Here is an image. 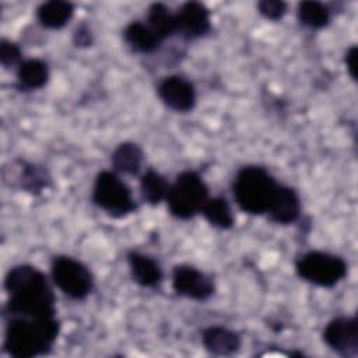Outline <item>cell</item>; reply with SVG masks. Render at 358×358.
I'll list each match as a JSON object with an SVG mask.
<instances>
[{
	"label": "cell",
	"mask_w": 358,
	"mask_h": 358,
	"mask_svg": "<svg viewBox=\"0 0 358 358\" xmlns=\"http://www.w3.org/2000/svg\"><path fill=\"white\" fill-rule=\"evenodd\" d=\"M295 271L301 280L309 284L331 288L345 278L348 266L341 256L310 250L296 259Z\"/></svg>",
	"instance_id": "cell-6"
},
{
	"label": "cell",
	"mask_w": 358,
	"mask_h": 358,
	"mask_svg": "<svg viewBox=\"0 0 358 358\" xmlns=\"http://www.w3.org/2000/svg\"><path fill=\"white\" fill-rule=\"evenodd\" d=\"M301 199L295 189L280 185L278 192L275 194V199L267 213L270 221L280 224V225H288L294 224L299 215H301Z\"/></svg>",
	"instance_id": "cell-14"
},
{
	"label": "cell",
	"mask_w": 358,
	"mask_h": 358,
	"mask_svg": "<svg viewBox=\"0 0 358 358\" xmlns=\"http://www.w3.org/2000/svg\"><path fill=\"white\" fill-rule=\"evenodd\" d=\"M8 301L4 317H49L56 316V298L48 277L32 264L13 266L4 277Z\"/></svg>",
	"instance_id": "cell-1"
},
{
	"label": "cell",
	"mask_w": 358,
	"mask_h": 358,
	"mask_svg": "<svg viewBox=\"0 0 358 358\" xmlns=\"http://www.w3.org/2000/svg\"><path fill=\"white\" fill-rule=\"evenodd\" d=\"M0 63L4 69H13V67L17 69L22 63L21 48L8 39H1V42H0Z\"/></svg>",
	"instance_id": "cell-24"
},
{
	"label": "cell",
	"mask_w": 358,
	"mask_h": 358,
	"mask_svg": "<svg viewBox=\"0 0 358 358\" xmlns=\"http://www.w3.org/2000/svg\"><path fill=\"white\" fill-rule=\"evenodd\" d=\"M324 344L341 357L352 358L358 354V322L355 316H337L323 329Z\"/></svg>",
	"instance_id": "cell-9"
},
{
	"label": "cell",
	"mask_w": 358,
	"mask_h": 358,
	"mask_svg": "<svg viewBox=\"0 0 358 358\" xmlns=\"http://www.w3.org/2000/svg\"><path fill=\"white\" fill-rule=\"evenodd\" d=\"M60 333L56 316H7L3 351L13 358H34L50 352Z\"/></svg>",
	"instance_id": "cell-2"
},
{
	"label": "cell",
	"mask_w": 358,
	"mask_h": 358,
	"mask_svg": "<svg viewBox=\"0 0 358 358\" xmlns=\"http://www.w3.org/2000/svg\"><path fill=\"white\" fill-rule=\"evenodd\" d=\"M257 10L259 14L266 20L278 21L287 13V3L281 0H263L257 3Z\"/></svg>",
	"instance_id": "cell-25"
},
{
	"label": "cell",
	"mask_w": 358,
	"mask_h": 358,
	"mask_svg": "<svg viewBox=\"0 0 358 358\" xmlns=\"http://www.w3.org/2000/svg\"><path fill=\"white\" fill-rule=\"evenodd\" d=\"M144 162L143 148L133 141L120 143L110 155V164L116 173L129 176L138 175Z\"/></svg>",
	"instance_id": "cell-15"
},
{
	"label": "cell",
	"mask_w": 358,
	"mask_h": 358,
	"mask_svg": "<svg viewBox=\"0 0 358 358\" xmlns=\"http://www.w3.org/2000/svg\"><path fill=\"white\" fill-rule=\"evenodd\" d=\"M172 288L176 295L200 302L211 298L215 291L213 278L189 264H178L173 267Z\"/></svg>",
	"instance_id": "cell-8"
},
{
	"label": "cell",
	"mask_w": 358,
	"mask_h": 358,
	"mask_svg": "<svg viewBox=\"0 0 358 358\" xmlns=\"http://www.w3.org/2000/svg\"><path fill=\"white\" fill-rule=\"evenodd\" d=\"M52 282L69 298L84 301L94 289V275L80 260L71 256H55L50 263Z\"/></svg>",
	"instance_id": "cell-7"
},
{
	"label": "cell",
	"mask_w": 358,
	"mask_h": 358,
	"mask_svg": "<svg viewBox=\"0 0 358 358\" xmlns=\"http://www.w3.org/2000/svg\"><path fill=\"white\" fill-rule=\"evenodd\" d=\"M18 185L24 192L31 194L42 193L50 185L48 171L32 162H21L18 172Z\"/></svg>",
	"instance_id": "cell-22"
},
{
	"label": "cell",
	"mask_w": 358,
	"mask_h": 358,
	"mask_svg": "<svg viewBox=\"0 0 358 358\" xmlns=\"http://www.w3.org/2000/svg\"><path fill=\"white\" fill-rule=\"evenodd\" d=\"M94 204L113 218H123L137 210L131 189L115 171H101L92 186Z\"/></svg>",
	"instance_id": "cell-5"
},
{
	"label": "cell",
	"mask_w": 358,
	"mask_h": 358,
	"mask_svg": "<svg viewBox=\"0 0 358 358\" xmlns=\"http://www.w3.org/2000/svg\"><path fill=\"white\" fill-rule=\"evenodd\" d=\"M74 6L63 0H50L36 8L38 22L48 29H60L73 18Z\"/></svg>",
	"instance_id": "cell-17"
},
{
	"label": "cell",
	"mask_w": 358,
	"mask_h": 358,
	"mask_svg": "<svg viewBox=\"0 0 358 358\" xmlns=\"http://www.w3.org/2000/svg\"><path fill=\"white\" fill-rule=\"evenodd\" d=\"M298 20L302 25L312 28V29H320L329 25L331 18V11L320 1H301L296 8Z\"/></svg>",
	"instance_id": "cell-23"
},
{
	"label": "cell",
	"mask_w": 358,
	"mask_h": 358,
	"mask_svg": "<svg viewBox=\"0 0 358 358\" xmlns=\"http://www.w3.org/2000/svg\"><path fill=\"white\" fill-rule=\"evenodd\" d=\"M169 182L155 169H147L140 176V193L141 199L150 206H158L166 200L169 192Z\"/></svg>",
	"instance_id": "cell-20"
},
{
	"label": "cell",
	"mask_w": 358,
	"mask_h": 358,
	"mask_svg": "<svg viewBox=\"0 0 358 358\" xmlns=\"http://www.w3.org/2000/svg\"><path fill=\"white\" fill-rule=\"evenodd\" d=\"M208 199V186L200 173L196 171H183L169 186L165 201L172 217L190 220L201 213Z\"/></svg>",
	"instance_id": "cell-4"
},
{
	"label": "cell",
	"mask_w": 358,
	"mask_h": 358,
	"mask_svg": "<svg viewBox=\"0 0 358 358\" xmlns=\"http://www.w3.org/2000/svg\"><path fill=\"white\" fill-rule=\"evenodd\" d=\"M157 92L161 102L173 112L187 113L196 106V88L182 76L173 74L164 77L158 84Z\"/></svg>",
	"instance_id": "cell-10"
},
{
	"label": "cell",
	"mask_w": 358,
	"mask_h": 358,
	"mask_svg": "<svg viewBox=\"0 0 358 358\" xmlns=\"http://www.w3.org/2000/svg\"><path fill=\"white\" fill-rule=\"evenodd\" d=\"M200 214L211 227L218 229H229L235 222L231 206L222 196L210 197L201 208Z\"/></svg>",
	"instance_id": "cell-21"
},
{
	"label": "cell",
	"mask_w": 358,
	"mask_h": 358,
	"mask_svg": "<svg viewBox=\"0 0 358 358\" xmlns=\"http://www.w3.org/2000/svg\"><path fill=\"white\" fill-rule=\"evenodd\" d=\"M280 183L263 166L246 165L241 168L232 183V193L239 208L252 215L267 214Z\"/></svg>",
	"instance_id": "cell-3"
},
{
	"label": "cell",
	"mask_w": 358,
	"mask_h": 358,
	"mask_svg": "<svg viewBox=\"0 0 358 358\" xmlns=\"http://www.w3.org/2000/svg\"><path fill=\"white\" fill-rule=\"evenodd\" d=\"M123 39L133 52L144 55L152 53L161 46L159 39L152 34L148 25L141 21L127 24L123 31Z\"/></svg>",
	"instance_id": "cell-18"
},
{
	"label": "cell",
	"mask_w": 358,
	"mask_h": 358,
	"mask_svg": "<svg viewBox=\"0 0 358 358\" xmlns=\"http://www.w3.org/2000/svg\"><path fill=\"white\" fill-rule=\"evenodd\" d=\"M357 55H358V50L355 45H352L344 55V64H345L347 73L354 81H357Z\"/></svg>",
	"instance_id": "cell-27"
},
{
	"label": "cell",
	"mask_w": 358,
	"mask_h": 358,
	"mask_svg": "<svg viewBox=\"0 0 358 358\" xmlns=\"http://www.w3.org/2000/svg\"><path fill=\"white\" fill-rule=\"evenodd\" d=\"M127 263L133 281L140 287L157 288L162 282L164 273L154 257L137 250H130L127 253Z\"/></svg>",
	"instance_id": "cell-13"
},
{
	"label": "cell",
	"mask_w": 358,
	"mask_h": 358,
	"mask_svg": "<svg viewBox=\"0 0 358 358\" xmlns=\"http://www.w3.org/2000/svg\"><path fill=\"white\" fill-rule=\"evenodd\" d=\"M73 42L78 48L91 46L92 42H94V36H92V32H91L90 27L85 25V24H81L80 27H77L74 34H73Z\"/></svg>",
	"instance_id": "cell-26"
},
{
	"label": "cell",
	"mask_w": 358,
	"mask_h": 358,
	"mask_svg": "<svg viewBox=\"0 0 358 358\" xmlns=\"http://www.w3.org/2000/svg\"><path fill=\"white\" fill-rule=\"evenodd\" d=\"M175 14L176 34L187 41L203 38L211 31V15L203 3H183Z\"/></svg>",
	"instance_id": "cell-11"
},
{
	"label": "cell",
	"mask_w": 358,
	"mask_h": 358,
	"mask_svg": "<svg viewBox=\"0 0 358 358\" xmlns=\"http://www.w3.org/2000/svg\"><path fill=\"white\" fill-rule=\"evenodd\" d=\"M17 87L21 91H36L49 81V66L41 59H27L17 67Z\"/></svg>",
	"instance_id": "cell-16"
},
{
	"label": "cell",
	"mask_w": 358,
	"mask_h": 358,
	"mask_svg": "<svg viewBox=\"0 0 358 358\" xmlns=\"http://www.w3.org/2000/svg\"><path fill=\"white\" fill-rule=\"evenodd\" d=\"M201 344L204 350L215 357L235 355L242 345L238 331L224 326H208L201 331Z\"/></svg>",
	"instance_id": "cell-12"
},
{
	"label": "cell",
	"mask_w": 358,
	"mask_h": 358,
	"mask_svg": "<svg viewBox=\"0 0 358 358\" xmlns=\"http://www.w3.org/2000/svg\"><path fill=\"white\" fill-rule=\"evenodd\" d=\"M145 24L161 43L176 34V14L164 3H154L148 7Z\"/></svg>",
	"instance_id": "cell-19"
}]
</instances>
